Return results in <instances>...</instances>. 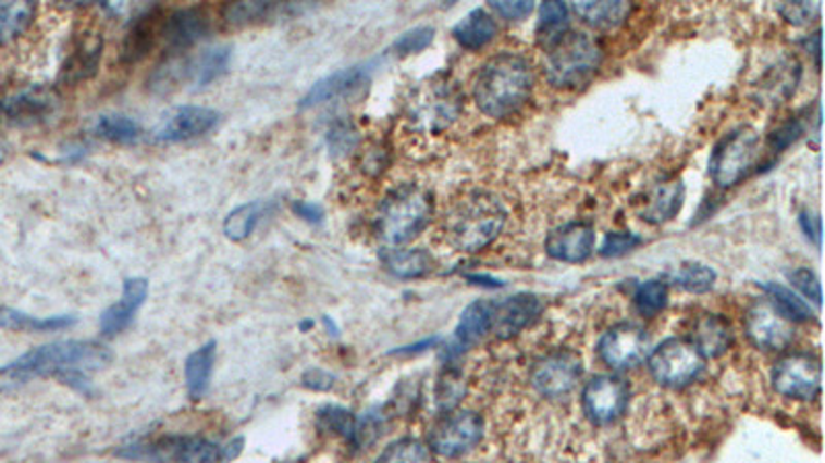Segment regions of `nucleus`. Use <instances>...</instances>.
Wrapping results in <instances>:
<instances>
[{
  "mask_svg": "<svg viewBox=\"0 0 825 463\" xmlns=\"http://www.w3.org/2000/svg\"><path fill=\"white\" fill-rule=\"evenodd\" d=\"M112 361V352L89 340H62L34 348L0 368V386L15 387L36 377H59L77 387L87 373L99 371Z\"/></svg>",
  "mask_w": 825,
  "mask_h": 463,
  "instance_id": "obj_1",
  "label": "nucleus"
},
{
  "mask_svg": "<svg viewBox=\"0 0 825 463\" xmlns=\"http://www.w3.org/2000/svg\"><path fill=\"white\" fill-rule=\"evenodd\" d=\"M532 77L529 60L520 54L502 52L488 60L472 83L477 108L492 117H506L518 112L531 97Z\"/></svg>",
  "mask_w": 825,
  "mask_h": 463,
  "instance_id": "obj_2",
  "label": "nucleus"
},
{
  "mask_svg": "<svg viewBox=\"0 0 825 463\" xmlns=\"http://www.w3.org/2000/svg\"><path fill=\"white\" fill-rule=\"evenodd\" d=\"M506 225V209L488 192H472L458 200L444 221L448 241L458 251H481Z\"/></svg>",
  "mask_w": 825,
  "mask_h": 463,
  "instance_id": "obj_3",
  "label": "nucleus"
},
{
  "mask_svg": "<svg viewBox=\"0 0 825 463\" xmlns=\"http://www.w3.org/2000/svg\"><path fill=\"white\" fill-rule=\"evenodd\" d=\"M432 214V193L417 184H405L389 193L380 204L375 233L386 246L398 248L423 232Z\"/></svg>",
  "mask_w": 825,
  "mask_h": 463,
  "instance_id": "obj_4",
  "label": "nucleus"
},
{
  "mask_svg": "<svg viewBox=\"0 0 825 463\" xmlns=\"http://www.w3.org/2000/svg\"><path fill=\"white\" fill-rule=\"evenodd\" d=\"M603 50L599 41L582 32H564L545 46V73L555 87H578L601 66Z\"/></svg>",
  "mask_w": 825,
  "mask_h": 463,
  "instance_id": "obj_5",
  "label": "nucleus"
},
{
  "mask_svg": "<svg viewBox=\"0 0 825 463\" xmlns=\"http://www.w3.org/2000/svg\"><path fill=\"white\" fill-rule=\"evenodd\" d=\"M230 62H232V48L217 46V48L202 50L195 59L180 57V59L163 62L153 73L149 85L158 93H168L180 85H190L195 89H202L221 77L230 68Z\"/></svg>",
  "mask_w": 825,
  "mask_h": 463,
  "instance_id": "obj_6",
  "label": "nucleus"
},
{
  "mask_svg": "<svg viewBox=\"0 0 825 463\" xmlns=\"http://www.w3.org/2000/svg\"><path fill=\"white\" fill-rule=\"evenodd\" d=\"M762 157L758 130L743 126L725 136L710 157V175L718 188H732L755 170Z\"/></svg>",
  "mask_w": 825,
  "mask_h": 463,
  "instance_id": "obj_7",
  "label": "nucleus"
},
{
  "mask_svg": "<svg viewBox=\"0 0 825 463\" xmlns=\"http://www.w3.org/2000/svg\"><path fill=\"white\" fill-rule=\"evenodd\" d=\"M120 455L149 463H225L221 445L193 435H165L156 441L126 445Z\"/></svg>",
  "mask_w": 825,
  "mask_h": 463,
  "instance_id": "obj_8",
  "label": "nucleus"
},
{
  "mask_svg": "<svg viewBox=\"0 0 825 463\" xmlns=\"http://www.w3.org/2000/svg\"><path fill=\"white\" fill-rule=\"evenodd\" d=\"M650 373L661 386L679 387L693 384L706 367V359L693 347L691 340L668 338L649 359Z\"/></svg>",
  "mask_w": 825,
  "mask_h": 463,
  "instance_id": "obj_9",
  "label": "nucleus"
},
{
  "mask_svg": "<svg viewBox=\"0 0 825 463\" xmlns=\"http://www.w3.org/2000/svg\"><path fill=\"white\" fill-rule=\"evenodd\" d=\"M460 96L446 78H432L423 83L411 99L412 120L432 133L446 130L460 116Z\"/></svg>",
  "mask_w": 825,
  "mask_h": 463,
  "instance_id": "obj_10",
  "label": "nucleus"
},
{
  "mask_svg": "<svg viewBox=\"0 0 825 463\" xmlns=\"http://www.w3.org/2000/svg\"><path fill=\"white\" fill-rule=\"evenodd\" d=\"M483 437V421L479 414L460 410L444 414L428 433V449L440 458H460L471 451Z\"/></svg>",
  "mask_w": 825,
  "mask_h": 463,
  "instance_id": "obj_11",
  "label": "nucleus"
},
{
  "mask_svg": "<svg viewBox=\"0 0 825 463\" xmlns=\"http://www.w3.org/2000/svg\"><path fill=\"white\" fill-rule=\"evenodd\" d=\"M60 97L41 85H29L0 101V122L13 128L41 126L59 114Z\"/></svg>",
  "mask_w": 825,
  "mask_h": 463,
  "instance_id": "obj_12",
  "label": "nucleus"
},
{
  "mask_svg": "<svg viewBox=\"0 0 825 463\" xmlns=\"http://www.w3.org/2000/svg\"><path fill=\"white\" fill-rule=\"evenodd\" d=\"M772 386L788 400H813L822 391V363L813 354H788L772 371Z\"/></svg>",
  "mask_w": 825,
  "mask_h": 463,
  "instance_id": "obj_13",
  "label": "nucleus"
},
{
  "mask_svg": "<svg viewBox=\"0 0 825 463\" xmlns=\"http://www.w3.org/2000/svg\"><path fill=\"white\" fill-rule=\"evenodd\" d=\"M582 359L571 350H555L534 363L531 384L545 398L570 393L582 377Z\"/></svg>",
  "mask_w": 825,
  "mask_h": 463,
  "instance_id": "obj_14",
  "label": "nucleus"
},
{
  "mask_svg": "<svg viewBox=\"0 0 825 463\" xmlns=\"http://www.w3.org/2000/svg\"><path fill=\"white\" fill-rule=\"evenodd\" d=\"M629 387L621 377L599 375L582 391V408L594 425L615 423L628 408Z\"/></svg>",
  "mask_w": 825,
  "mask_h": 463,
  "instance_id": "obj_15",
  "label": "nucleus"
},
{
  "mask_svg": "<svg viewBox=\"0 0 825 463\" xmlns=\"http://www.w3.org/2000/svg\"><path fill=\"white\" fill-rule=\"evenodd\" d=\"M746 331L749 340L764 350H785L795 336L792 322H788L769 299L753 303L747 311Z\"/></svg>",
  "mask_w": 825,
  "mask_h": 463,
  "instance_id": "obj_16",
  "label": "nucleus"
},
{
  "mask_svg": "<svg viewBox=\"0 0 825 463\" xmlns=\"http://www.w3.org/2000/svg\"><path fill=\"white\" fill-rule=\"evenodd\" d=\"M650 340L644 329L631 324L611 328L599 342V356L611 368H631L649 354Z\"/></svg>",
  "mask_w": 825,
  "mask_h": 463,
  "instance_id": "obj_17",
  "label": "nucleus"
},
{
  "mask_svg": "<svg viewBox=\"0 0 825 463\" xmlns=\"http://www.w3.org/2000/svg\"><path fill=\"white\" fill-rule=\"evenodd\" d=\"M221 116L211 108L182 105L176 108L156 130V140L161 142H184L216 128Z\"/></svg>",
  "mask_w": 825,
  "mask_h": 463,
  "instance_id": "obj_18",
  "label": "nucleus"
},
{
  "mask_svg": "<svg viewBox=\"0 0 825 463\" xmlns=\"http://www.w3.org/2000/svg\"><path fill=\"white\" fill-rule=\"evenodd\" d=\"M545 250L559 262H584L594 250V229L589 223H566L550 233Z\"/></svg>",
  "mask_w": 825,
  "mask_h": 463,
  "instance_id": "obj_19",
  "label": "nucleus"
},
{
  "mask_svg": "<svg viewBox=\"0 0 825 463\" xmlns=\"http://www.w3.org/2000/svg\"><path fill=\"white\" fill-rule=\"evenodd\" d=\"M209 17L202 9H180L161 23V38L174 52L186 50L209 36Z\"/></svg>",
  "mask_w": 825,
  "mask_h": 463,
  "instance_id": "obj_20",
  "label": "nucleus"
},
{
  "mask_svg": "<svg viewBox=\"0 0 825 463\" xmlns=\"http://www.w3.org/2000/svg\"><path fill=\"white\" fill-rule=\"evenodd\" d=\"M541 311V301L534 295H514L502 303H493L492 334L506 340L527 328Z\"/></svg>",
  "mask_w": 825,
  "mask_h": 463,
  "instance_id": "obj_21",
  "label": "nucleus"
},
{
  "mask_svg": "<svg viewBox=\"0 0 825 463\" xmlns=\"http://www.w3.org/2000/svg\"><path fill=\"white\" fill-rule=\"evenodd\" d=\"M149 295V283L145 278H126L122 285V297L119 303L106 309L99 322V328L106 336H116L126 328L140 305Z\"/></svg>",
  "mask_w": 825,
  "mask_h": 463,
  "instance_id": "obj_22",
  "label": "nucleus"
},
{
  "mask_svg": "<svg viewBox=\"0 0 825 463\" xmlns=\"http://www.w3.org/2000/svg\"><path fill=\"white\" fill-rule=\"evenodd\" d=\"M368 73H370V68L366 64H357V66L343 68L338 73H333L331 77L318 80L315 87L306 96L301 97L299 108L301 110H312L316 105L333 101L336 97L352 93L354 89H357L359 85H364L368 80Z\"/></svg>",
  "mask_w": 825,
  "mask_h": 463,
  "instance_id": "obj_23",
  "label": "nucleus"
},
{
  "mask_svg": "<svg viewBox=\"0 0 825 463\" xmlns=\"http://www.w3.org/2000/svg\"><path fill=\"white\" fill-rule=\"evenodd\" d=\"M101 52H103V38L98 32L85 34V38L79 39L77 48L69 54V59L64 60L60 68V80L66 85H75L94 77L98 73Z\"/></svg>",
  "mask_w": 825,
  "mask_h": 463,
  "instance_id": "obj_24",
  "label": "nucleus"
},
{
  "mask_svg": "<svg viewBox=\"0 0 825 463\" xmlns=\"http://www.w3.org/2000/svg\"><path fill=\"white\" fill-rule=\"evenodd\" d=\"M691 342L704 359H718L732 345V329L718 315H702L695 322Z\"/></svg>",
  "mask_w": 825,
  "mask_h": 463,
  "instance_id": "obj_25",
  "label": "nucleus"
},
{
  "mask_svg": "<svg viewBox=\"0 0 825 463\" xmlns=\"http://www.w3.org/2000/svg\"><path fill=\"white\" fill-rule=\"evenodd\" d=\"M686 198V188L681 182H667L656 186L647 198V204L642 209V218L652 225L667 223L675 214L681 211Z\"/></svg>",
  "mask_w": 825,
  "mask_h": 463,
  "instance_id": "obj_26",
  "label": "nucleus"
},
{
  "mask_svg": "<svg viewBox=\"0 0 825 463\" xmlns=\"http://www.w3.org/2000/svg\"><path fill=\"white\" fill-rule=\"evenodd\" d=\"M159 34H161V23L158 21V13H145L143 17H138L122 43V50H120L122 62L133 64L145 59L153 50Z\"/></svg>",
  "mask_w": 825,
  "mask_h": 463,
  "instance_id": "obj_27",
  "label": "nucleus"
},
{
  "mask_svg": "<svg viewBox=\"0 0 825 463\" xmlns=\"http://www.w3.org/2000/svg\"><path fill=\"white\" fill-rule=\"evenodd\" d=\"M217 345L216 342H209L205 347L197 348L188 359H186V367H184V377H186V387H188V396L193 400H200L209 384H211V373H213V365H216Z\"/></svg>",
  "mask_w": 825,
  "mask_h": 463,
  "instance_id": "obj_28",
  "label": "nucleus"
},
{
  "mask_svg": "<svg viewBox=\"0 0 825 463\" xmlns=\"http://www.w3.org/2000/svg\"><path fill=\"white\" fill-rule=\"evenodd\" d=\"M495 32H497V27H495L492 15L483 9H475L465 20L456 23L454 38L463 48L479 50L492 41Z\"/></svg>",
  "mask_w": 825,
  "mask_h": 463,
  "instance_id": "obj_29",
  "label": "nucleus"
},
{
  "mask_svg": "<svg viewBox=\"0 0 825 463\" xmlns=\"http://www.w3.org/2000/svg\"><path fill=\"white\" fill-rule=\"evenodd\" d=\"M75 324L73 315H52L36 317L17 309L0 308V328L13 331H57L71 328Z\"/></svg>",
  "mask_w": 825,
  "mask_h": 463,
  "instance_id": "obj_30",
  "label": "nucleus"
},
{
  "mask_svg": "<svg viewBox=\"0 0 825 463\" xmlns=\"http://www.w3.org/2000/svg\"><path fill=\"white\" fill-rule=\"evenodd\" d=\"M574 13L596 29H613L621 25L629 13L628 2L613 0V2H576Z\"/></svg>",
  "mask_w": 825,
  "mask_h": 463,
  "instance_id": "obj_31",
  "label": "nucleus"
},
{
  "mask_svg": "<svg viewBox=\"0 0 825 463\" xmlns=\"http://www.w3.org/2000/svg\"><path fill=\"white\" fill-rule=\"evenodd\" d=\"M493 303L490 301H475L469 308L463 311L458 328H456V340L465 347L479 342L488 331H492Z\"/></svg>",
  "mask_w": 825,
  "mask_h": 463,
  "instance_id": "obj_32",
  "label": "nucleus"
},
{
  "mask_svg": "<svg viewBox=\"0 0 825 463\" xmlns=\"http://www.w3.org/2000/svg\"><path fill=\"white\" fill-rule=\"evenodd\" d=\"M269 209H271V204L264 202V200H255V202L237 207L223 221L225 237L232 239V241L248 239L255 233L256 225L260 223V218L267 214Z\"/></svg>",
  "mask_w": 825,
  "mask_h": 463,
  "instance_id": "obj_33",
  "label": "nucleus"
},
{
  "mask_svg": "<svg viewBox=\"0 0 825 463\" xmlns=\"http://www.w3.org/2000/svg\"><path fill=\"white\" fill-rule=\"evenodd\" d=\"M799 75H801V68H799L797 60H785V62H780L767 71L766 77L760 83V91H762V96L766 97L767 101L778 103L790 93H795Z\"/></svg>",
  "mask_w": 825,
  "mask_h": 463,
  "instance_id": "obj_34",
  "label": "nucleus"
},
{
  "mask_svg": "<svg viewBox=\"0 0 825 463\" xmlns=\"http://www.w3.org/2000/svg\"><path fill=\"white\" fill-rule=\"evenodd\" d=\"M34 2H0V46L20 38L36 17Z\"/></svg>",
  "mask_w": 825,
  "mask_h": 463,
  "instance_id": "obj_35",
  "label": "nucleus"
},
{
  "mask_svg": "<svg viewBox=\"0 0 825 463\" xmlns=\"http://www.w3.org/2000/svg\"><path fill=\"white\" fill-rule=\"evenodd\" d=\"M384 266L401 278H419L432 271L433 260L428 251L423 250H398L391 248L382 255Z\"/></svg>",
  "mask_w": 825,
  "mask_h": 463,
  "instance_id": "obj_36",
  "label": "nucleus"
},
{
  "mask_svg": "<svg viewBox=\"0 0 825 463\" xmlns=\"http://www.w3.org/2000/svg\"><path fill=\"white\" fill-rule=\"evenodd\" d=\"M316 426L322 430V433H331L336 437H343L347 439L349 443H354L355 426H357V418L354 414L347 410V408H341V405H324L316 412Z\"/></svg>",
  "mask_w": 825,
  "mask_h": 463,
  "instance_id": "obj_37",
  "label": "nucleus"
},
{
  "mask_svg": "<svg viewBox=\"0 0 825 463\" xmlns=\"http://www.w3.org/2000/svg\"><path fill=\"white\" fill-rule=\"evenodd\" d=\"M375 463H433L432 451L419 439H398L380 453Z\"/></svg>",
  "mask_w": 825,
  "mask_h": 463,
  "instance_id": "obj_38",
  "label": "nucleus"
},
{
  "mask_svg": "<svg viewBox=\"0 0 825 463\" xmlns=\"http://www.w3.org/2000/svg\"><path fill=\"white\" fill-rule=\"evenodd\" d=\"M568 32V7L564 2H545L541 7V20L537 25V36L543 48L553 39Z\"/></svg>",
  "mask_w": 825,
  "mask_h": 463,
  "instance_id": "obj_39",
  "label": "nucleus"
},
{
  "mask_svg": "<svg viewBox=\"0 0 825 463\" xmlns=\"http://www.w3.org/2000/svg\"><path fill=\"white\" fill-rule=\"evenodd\" d=\"M766 290L767 295H769V301L774 303V308L778 309L788 322H806V320H811V309L792 290L780 287V285H774V283L766 285Z\"/></svg>",
  "mask_w": 825,
  "mask_h": 463,
  "instance_id": "obj_40",
  "label": "nucleus"
},
{
  "mask_svg": "<svg viewBox=\"0 0 825 463\" xmlns=\"http://www.w3.org/2000/svg\"><path fill=\"white\" fill-rule=\"evenodd\" d=\"M96 135L112 142H135L140 135V128L133 117L110 114L98 117Z\"/></svg>",
  "mask_w": 825,
  "mask_h": 463,
  "instance_id": "obj_41",
  "label": "nucleus"
},
{
  "mask_svg": "<svg viewBox=\"0 0 825 463\" xmlns=\"http://www.w3.org/2000/svg\"><path fill=\"white\" fill-rule=\"evenodd\" d=\"M667 301L668 287L667 283H663V280L644 283L640 289L636 290V297H633L636 309L644 317H654L656 313H661L663 309L667 308Z\"/></svg>",
  "mask_w": 825,
  "mask_h": 463,
  "instance_id": "obj_42",
  "label": "nucleus"
},
{
  "mask_svg": "<svg viewBox=\"0 0 825 463\" xmlns=\"http://www.w3.org/2000/svg\"><path fill=\"white\" fill-rule=\"evenodd\" d=\"M675 283L681 287V289L689 290V292H706V290L714 287L716 283V272L712 271L706 264H698V262H689L684 264L677 274H675Z\"/></svg>",
  "mask_w": 825,
  "mask_h": 463,
  "instance_id": "obj_43",
  "label": "nucleus"
},
{
  "mask_svg": "<svg viewBox=\"0 0 825 463\" xmlns=\"http://www.w3.org/2000/svg\"><path fill=\"white\" fill-rule=\"evenodd\" d=\"M275 9L276 4L273 2L248 0V2H232L230 7H225L223 15L232 25H250L256 21L267 20Z\"/></svg>",
  "mask_w": 825,
  "mask_h": 463,
  "instance_id": "obj_44",
  "label": "nucleus"
},
{
  "mask_svg": "<svg viewBox=\"0 0 825 463\" xmlns=\"http://www.w3.org/2000/svg\"><path fill=\"white\" fill-rule=\"evenodd\" d=\"M327 145H329V151L336 157L354 151V147L357 145V133H355L354 126L349 122L334 124L327 135Z\"/></svg>",
  "mask_w": 825,
  "mask_h": 463,
  "instance_id": "obj_45",
  "label": "nucleus"
},
{
  "mask_svg": "<svg viewBox=\"0 0 825 463\" xmlns=\"http://www.w3.org/2000/svg\"><path fill=\"white\" fill-rule=\"evenodd\" d=\"M778 13L792 25H805L820 17L822 4L820 2H783L776 7Z\"/></svg>",
  "mask_w": 825,
  "mask_h": 463,
  "instance_id": "obj_46",
  "label": "nucleus"
},
{
  "mask_svg": "<svg viewBox=\"0 0 825 463\" xmlns=\"http://www.w3.org/2000/svg\"><path fill=\"white\" fill-rule=\"evenodd\" d=\"M432 27H415L394 41V50L398 54H415V52L426 50L432 43Z\"/></svg>",
  "mask_w": 825,
  "mask_h": 463,
  "instance_id": "obj_47",
  "label": "nucleus"
},
{
  "mask_svg": "<svg viewBox=\"0 0 825 463\" xmlns=\"http://www.w3.org/2000/svg\"><path fill=\"white\" fill-rule=\"evenodd\" d=\"M790 283L801 290L805 295L806 299H811L817 308L822 305V285H820V278L806 268H799V271H792L790 274Z\"/></svg>",
  "mask_w": 825,
  "mask_h": 463,
  "instance_id": "obj_48",
  "label": "nucleus"
},
{
  "mask_svg": "<svg viewBox=\"0 0 825 463\" xmlns=\"http://www.w3.org/2000/svg\"><path fill=\"white\" fill-rule=\"evenodd\" d=\"M642 239L633 233H611L605 237V243L601 248V253L605 258H617V255H624L629 250H633L636 246H640Z\"/></svg>",
  "mask_w": 825,
  "mask_h": 463,
  "instance_id": "obj_49",
  "label": "nucleus"
},
{
  "mask_svg": "<svg viewBox=\"0 0 825 463\" xmlns=\"http://www.w3.org/2000/svg\"><path fill=\"white\" fill-rule=\"evenodd\" d=\"M492 9L504 20L516 21L531 15L534 4L529 0H500V2H492Z\"/></svg>",
  "mask_w": 825,
  "mask_h": 463,
  "instance_id": "obj_50",
  "label": "nucleus"
},
{
  "mask_svg": "<svg viewBox=\"0 0 825 463\" xmlns=\"http://www.w3.org/2000/svg\"><path fill=\"white\" fill-rule=\"evenodd\" d=\"M803 133L799 120H788L780 128H776L772 135H769V145L774 151H783L790 142H795L799 136Z\"/></svg>",
  "mask_w": 825,
  "mask_h": 463,
  "instance_id": "obj_51",
  "label": "nucleus"
},
{
  "mask_svg": "<svg viewBox=\"0 0 825 463\" xmlns=\"http://www.w3.org/2000/svg\"><path fill=\"white\" fill-rule=\"evenodd\" d=\"M301 384L312 391H329L334 386V375L324 368H308L301 377Z\"/></svg>",
  "mask_w": 825,
  "mask_h": 463,
  "instance_id": "obj_52",
  "label": "nucleus"
},
{
  "mask_svg": "<svg viewBox=\"0 0 825 463\" xmlns=\"http://www.w3.org/2000/svg\"><path fill=\"white\" fill-rule=\"evenodd\" d=\"M458 381H460V377L446 375V379L440 384V389H438V404L446 408V410H451L456 404V400L460 396V389H456V386H460Z\"/></svg>",
  "mask_w": 825,
  "mask_h": 463,
  "instance_id": "obj_53",
  "label": "nucleus"
},
{
  "mask_svg": "<svg viewBox=\"0 0 825 463\" xmlns=\"http://www.w3.org/2000/svg\"><path fill=\"white\" fill-rule=\"evenodd\" d=\"M294 213L299 216V218H304V221H308V223H315V225H318L322 218H324V211H322V207L320 204H315V202H308V200H297V202H294Z\"/></svg>",
  "mask_w": 825,
  "mask_h": 463,
  "instance_id": "obj_54",
  "label": "nucleus"
},
{
  "mask_svg": "<svg viewBox=\"0 0 825 463\" xmlns=\"http://www.w3.org/2000/svg\"><path fill=\"white\" fill-rule=\"evenodd\" d=\"M801 223L805 227L806 237H811L817 246L822 243V218L817 214H801Z\"/></svg>",
  "mask_w": 825,
  "mask_h": 463,
  "instance_id": "obj_55",
  "label": "nucleus"
},
{
  "mask_svg": "<svg viewBox=\"0 0 825 463\" xmlns=\"http://www.w3.org/2000/svg\"><path fill=\"white\" fill-rule=\"evenodd\" d=\"M322 322H324V324L329 326V329H331V334H333V336H336V326H334L333 320H331V317H324Z\"/></svg>",
  "mask_w": 825,
  "mask_h": 463,
  "instance_id": "obj_56",
  "label": "nucleus"
},
{
  "mask_svg": "<svg viewBox=\"0 0 825 463\" xmlns=\"http://www.w3.org/2000/svg\"><path fill=\"white\" fill-rule=\"evenodd\" d=\"M4 157H7V145H4V140H0V163L4 161Z\"/></svg>",
  "mask_w": 825,
  "mask_h": 463,
  "instance_id": "obj_57",
  "label": "nucleus"
}]
</instances>
